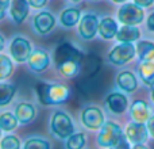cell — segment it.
I'll return each instance as SVG.
<instances>
[{
    "instance_id": "cell-20",
    "label": "cell",
    "mask_w": 154,
    "mask_h": 149,
    "mask_svg": "<svg viewBox=\"0 0 154 149\" xmlns=\"http://www.w3.org/2000/svg\"><path fill=\"white\" fill-rule=\"evenodd\" d=\"M141 80L149 87H154V61H142L138 67Z\"/></svg>"
},
{
    "instance_id": "cell-40",
    "label": "cell",
    "mask_w": 154,
    "mask_h": 149,
    "mask_svg": "<svg viewBox=\"0 0 154 149\" xmlns=\"http://www.w3.org/2000/svg\"><path fill=\"white\" fill-rule=\"evenodd\" d=\"M70 2H75V3H79V2H81V0H70Z\"/></svg>"
},
{
    "instance_id": "cell-10",
    "label": "cell",
    "mask_w": 154,
    "mask_h": 149,
    "mask_svg": "<svg viewBox=\"0 0 154 149\" xmlns=\"http://www.w3.org/2000/svg\"><path fill=\"white\" fill-rule=\"evenodd\" d=\"M149 129L145 123L133 122L126 128V137L133 144H143L147 140Z\"/></svg>"
},
{
    "instance_id": "cell-41",
    "label": "cell",
    "mask_w": 154,
    "mask_h": 149,
    "mask_svg": "<svg viewBox=\"0 0 154 149\" xmlns=\"http://www.w3.org/2000/svg\"><path fill=\"white\" fill-rule=\"evenodd\" d=\"M93 2H97V0H93Z\"/></svg>"
},
{
    "instance_id": "cell-29",
    "label": "cell",
    "mask_w": 154,
    "mask_h": 149,
    "mask_svg": "<svg viewBox=\"0 0 154 149\" xmlns=\"http://www.w3.org/2000/svg\"><path fill=\"white\" fill-rule=\"evenodd\" d=\"M20 148V141L18 137L12 136H5L3 137L2 142H0V149H19Z\"/></svg>"
},
{
    "instance_id": "cell-8",
    "label": "cell",
    "mask_w": 154,
    "mask_h": 149,
    "mask_svg": "<svg viewBox=\"0 0 154 149\" xmlns=\"http://www.w3.org/2000/svg\"><path fill=\"white\" fill-rule=\"evenodd\" d=\"M81 121H82V125H84L85 128L92 129V130L101 129L103 125L106 123L103 111L96 106L85 107L81 113Z\"/></svg>"
},
{
    "instance_id": "cell-33",
    "label": "cell",
    "mask_w": 154,
    "mask_h": 149,
    "mask_svg": "<svg viewBox=\"0 0 154 149\" xmlns=\"http://www.w3.org/2000/svg\"><path fill=\"white\" fill-rule=\"evenodd\" d=\"M154 0H134V3H135L137 5H139V7L145 8V7H150V5L153 4Z\"/></svg>"
},
{
    "instance_id": "cell-18",
    "label": "cell",
    "mask_w": 154,
    "mask_h": 149,
    "mask_svg": "<svg viewBox=\"0 0 154 149\" xmlns=\"http://www.w3.org/2000/svg\"><path fill=\"white\" fill-rule=\"evenodd\" d=\"M118 31V23L109 16H106L100 21L99 23V34L104 38V40H112V38L116 37Z\"/></svg>"
},
{
    "instance_id": "cell-23",
    "label": "cell",
    "mask_w": 154,
    "mask_h": 149,
    "mask_svg": "<svg viewBox=\"0 0 154 149\" xmlns=\"http://www.w3.org/2000/svg\"><path fill=\"white\" fill-rule=\"evenodd\" d=\"M137 54L142 61H154V43L150 41H139L137 43Z\"/></svg>"
},
{
    "instance_id": "cell-30",
    "label": "cell",
    "mask_w": 154,
    "mask_h": 149,
    "mask_svg": "<svg viewBox=\"0 0 154 149\" xmlns=\"http://www.w3.org/2000/svg\"><path fill=\"white\" fill-rule=\"evenodd\" d=\"M109 149H130V144L127 142V137H126V134L114 145V147H111Z\"/></svg>"
},
{
    "instance_id": "cell-13",
    "label": "cell",
    "mask_w": 154,
    "mask_h": 149,
    "mask_svg": "<svg viewBox=\"0 0 154 149\" xmlns=\"http://www.w3.org/2000/svg\"><path fill=\"white\" fill-rule=\"evenodd\" d=\"M49 64H50V57L45 50H41V49L32 50L31 56L29 59L30 69L34 71V72H43L49 68Z\"/></svg>"
},
{
    "instance_id": "cell-14",
    "label": "cell",
    "mask_w": 154,
    "mask_h": 149,
    "mask_svg": "<svg viewBox=\"0 0 154 149\" xmlns=\"http://www.w3.org/2000/svg\"><path fill=\"white\" fill-rule=\"evenodd\" d=\"M130 113L133 117L134 122H139V123H145L150 119V107L149 104L145 100H135L133 102L130 107Z\"/></svg>"
},
{
    "instance_id": "cell-26",
    "label": "cell",
    "mask_w": 154,
    "mask_h": 149,
    "mask_svg": "<svg viewBox=\"0 0 154 149\" xmlns=\"http://www.w3.org/2000/svg\"><path fill=\"white\" fill-rule=\"evenodd\" d=\"M87 142V137L84 133H73L66 140V149H82Z\"/></svg>"
},
{
    "instance_id": "cell-24",
    "label": "cell",
    "mask_w": 154,
    "mask_h": 149,
    "mask_svg": "<svg viewBox=\"0 0 154 149\" xmlns=\"http://www.w3.org/2000/svg\"><path fill=\"white\" fill-rule=\"evenodd\" d=\"M15 85L7 84V83H2L0 84V106L4 107L12 100L14 95H15Z\"/></svg>"
},
{
    "instance_id": "cell-4",
    "label": "cell",
    "mask_w": 154,
    "mask_h": 149,
    "mask_svg": "<svg viewBox=\"0 0 154 149\" xmlns=\"http://www.w3.org/2000/svg\"><path fill=\"white\" fill-rule=\"evenodd\" d=\"M125 136L119 125L115 122H106L97 134V144L103 148H111Z\"/></svg>"
},
{
    "instance_id": "cell-34",
    "label": "cell",
    "mask_w": 154,
    "mask_h": 149,
    "mask_svg": "<svg viewBox=\"0 0 154 149\" xmlns=\"http://www.w3.org/2000/svg\"><path fill=\"white\" fill-rule=\"evenodd\" d=\"M147 129H149V133H150V136L154 138V115H152L150 117V119L147 121Z\"/></svg>"
},
{
    "instance_id": "cell-17",
    "label": "cell",
    "mask_w": 154,
    "mask_h": 149,
    "mask_svg": "<svg viewBox=\"0 0 154 149\" xmlns=\"http://www.w3.org/2000/svg\"><path fill=\"white\" fill-rule=\"evenodd\" d=\"M116 84L119 85L120 90L126 91V92H134L138 88V80H137L135 74L128 71H123L118 74L116 77Z\"/></svg>"
},
{
    "instance_id": "cell-27",
    "label": "cell",
    "mask_w": 154,
    "mask_h": 149,
    "mask_svg": "<svg viewBox=\"0 0 154 149\" xmlns=\"http://www.w3.org/2000/svg\"><path fill=\"white\" fill-rule=\"evenodd\" d=\"M14 71V64L7 56L0 54V79H7Z\"/></svg>"
},
{
    "instance_id": "cell-16",
    "label": "cell",
    "mask_w": 154,
    "mask_h": 149,
    "mask_svg": "<svg viewBox=\"0 0 154 149\" xmlns=\"http://www.w3.org/2000/svg\"><path fill=\"white\" fill-rule=\"evenodd\" d=\"M37 110L30 103H19L15 109V117L22 125H27L35 118Z\"/></svg>"
},
{
    "instance_id": "cell-32",
    "label": "cell",
    "mask_w": 154,
    "mask_h": 149,
    "mask_svg": "<svg viewBox=\"0 0 154 149\" xmlns=\"http://www.w3.org/2000/svg\"><path fill=\"white\" fill-rule=\"evenodd\" d=\"M11 0H0V12H2V16H4L5 11H7L8 7H11Z\"/></svg>"
},
{
    "instance_id": "cell-37",
    "label": "cell",
    "mask_w": 154,
    "mask_h": 149,
    "mask_svg": "<svg viewBox=\"0 0 154 149\" xmlns=\"http://www.w3.org/2000/svg\"><path fill=\"white\" fill-rule=\"evenodd\" d=\"M3 46H4V38L0 37V49H3Z\"/></svg>"
},
{
    "instance_id": "cell-12",
    "label": "cell",
    "mask_w": 154,
    "mask_h": 149,
    "mask_svg": "<svg viewBox=\"0 0 154 149\" xmlns=\"http://www.w3.org/2000/svg\"><path fill=\"white\" fill-rule=\"evenodd\" d=\"M54 24H56V18L53 14L48 12V11H42V12L37 14L34 18V29L39 34H48L53 30Z\"/></svg>"
},
{
    "instance_id": "cell-25",
    "label": "cell",
    "mask_w": 154,
    "mask_h": 149,
    "mask_svg": "<svg viewBox=\"0 0 154 149\" xmlns=\"http://www.w3.org/2000/svg\"><path fill=\"white\" fill-rule=\"evenodd\" d=\"M19 121L16 119V117L11 113H3L0 115V128L3 132H11L18 126Z\"/></svg>"
},
{
    "instance_id": "cell-15",
    "label": "cell",
    "mask_w": 154,
    "mask_h": 149,
    "mask_svg": "<svg viewBox=\"0 0 154 149\" xmlns=\"http://www.w3.org/2000/svg\"><path fill=\"white\" fill-rule=\"evenodd\" d=\"M29 7L30 4L27 3V0H12L10 7V14L12 21L16 24L22 23L29 15Z\"/></svg>"
},
{
    "instance_id": "cell-35",
    "label": "cell",
    "mask_w": 154,
    "mask_h": 149,
    "mask_svg": "<svg viewBox=\"0 0 154 149\" xmlns=\"http://www.w3.org/2000/svg\"><path fill=\"white\" fill-rule=\"evenodd\" d=\"M147 29L150 31H154V12L147 18Z\"/></svg>"
},
{
    "instance_id": "cell-38",
    "label": "cell",
    "mask_w": 154,
    "mask_h": 149,
    "mask_svg": "<svg viewBox=\"0 0 154 149\" xmlns=\"http://www.w3.org/2000/svg\"><path fill=\"white\" fill-rule=\"evenodd\" d=\"M112 2H114V3H118V4H119V3H125V2H127V0H112Z\"/></svg>"
},
{
    "instance_id": "cell-6",
    "label": "cell",
    "mask_w": 154,
    "mask_h": 149,
    "mask_svg": "<svg viewBox=\"0 0 154 149\" xmlns=\"http://www.w3.org/2000/svg\"><path fill=\"white\" fill-rule=\"evenodd\" d=\"M137 53V48L133 43H127V42H120L119 45H116L108 54V60L109 62L115 65H123L126 62L131 61L135 57Z\"/></svg>"
},
{
    "instance_id": "cell-36",
    "label": "cell",
    "mask_w": 154,
    "mask_h": 149,
    "mask_svg": "<svg viewBox=\"0 0 154 149\" xmlns=\"http://www.w3.org/2000/svg\"><path fill=\"white\" fill-rule=\"evenodd\" d=\"M131 149H149V148H146L143 144H135Z\"/></svg>"
},
{
    "instance_id": "cell-28",
    "label": "cell",
    "mask_w": 154,
    "mask_h": 149,
    "mask_svg": "<svg viewBox=\"0 0 154 149\" xmlns=\"http://www.w3.org/2000/svg\"><path fill=\"white\" fill-rule=\"evenodd\" d=\"M23 149H50V144L42 138H29L23 145Z\"/></svg>"
},
{
    "instance_id": "cell-21",
    "label": "cell",
    "mask_w": 154,
    "mask_h": 149,
    "mask_svg": "<svg viewBox=\"0 0 154 149\" xmlns=\"http://www.w3.org/2000/svg\"><path fill=\"white\" fill-rule=\"evenodd\" d=\"M100 69V59L96 57L95 54H88V56H84V60H82L81 64V71L85 72V76L91 77L93 74H96Z\"/></svg>"
},
{
    "instance_id": "cell-11",
    "label": "cell",
    "mask_w": 154,
    "mask_h": 149,
    "mask_svg": "<svg viewBox=\"0 0 154 149\" xmlns=\"http://www.w3.org/2000/svg\"><path fill=\"white\" fill-rule=\"evenodd\" d=\"M106 104L109 111L114 114H123L127 110L128 100L127 96L123 95L122 92H111L106 98Z\"/></svg>"
},
{
    "instance_id": "cell-3",
    "label": "cell",
    "mask_w": 154,
    "mask_h": 149,
    "mask_svg": "<svg viewBox=\"0 0 154 149\" xmlns=\"http://www.w3.org/2000/svg\"><path fill=\"white\" fill-rule=\"evenodd\" d=\"M50 129L58 138H69L75 133V126L70 117L64 111H56L51 117Z\"/></svg>"
},
{
    "instance_id": "cell-31",
    "label": "cell",
    "mask_w": 154,
    "mask_h": 149,
    "mask_svg": "<svg viewBox=\"0 0 154 149\" xmlns=\"http://www.w3.org/2000/svg\"><path fill=\"white\" fill-rule=\"evenodd\" d=\"M27 3H29L30 7H32V8H42L43 5L48 3V0H27Z\"/></svg>"
},
{
    "instance_id": "cell-7",
    "label": "cell",
    "mask_w": 154,
    "mask_h": 149,
    "mask_svg": "<svg viewBox=\"0 0 154 149\" xmlns=\"http://www.w3.org/2000/svg\"><path fill=\"white\" fill-rule=\"evenodd\" d=\"M10 52L12 59L16 62H24V61H29L30 56L32 53V48L29 40H26L23 37H16L11 42Z\"/></svg>"
},
{
    "instance_id": "cell-19",
    "label": "cell",
    "mask_w": 154,
    "mask_h": 149,
    "mask_svg": "<svg viewBox=\"0 0 154 149\" xmlns=\"http://www.w3.org/2000/svg\"><path fill=\"white\" fill-rule=\"evenodd\" d=\"M141 37V31L138 27L135 26H123L122 29H119L116 34V40L119 42H127V43H133L134 41H138Z\"/></svg>"
},
{
    "instance_id": "cell-5",
    "label": "cell",
    "mask_w": 154,
    "mask_h": 149,
    "mask_svg": "<svg viewBox=\"0 0 154 149\" xmlns=\"http://www.w3.org/2000/svg\"><path fill=\"white\" fill-rule=\"evenodd\" d=\"M145 18V12L142 7L134 4H125L118 11V19L120 23L126 26H137Z\"/></svg>"
},
{
    "instance_id": "cell-39",
    "label": "cell",
    "mask_w": 154,
    "mask_h": 149,
    "mask_svg": "<svg viewBox=\"0 0 154 149\" xmlns=\"http://www.w3.org/2000/svg\"><path fill=\"white\" fill-rule=\"evenodd\" d=\"M152 98H153V100H154V87H153V90H152Z\"/></svg>"
},
{
    "instance_id": "cell-2",
    "label": "cell",
    "mask_w": 154,
    "mask_h": 149,
    "mask_svg": "<svg viewBox=\"0 0 154 149\" xmlns=\"http://www.w3.org/2000/svg\"><path fill=\"white\" fill-rule=\"evenodd\" d=\"M37 96L39 102L45 106L62 104L69 99L70 88L62 84H50V83H38Z\"/></svg>"
},
{
    "instance_id": "cell-9",
    "label": "cell",
    "mask_w": 154,
    "mask_h": 149,
    "mask_svg": "<svg viewBox=\"0 0 154 149\" xmlns=\"http://www.w3.org/2000/svg\"><path fill=\"white\" fill-rule=\"evenodd\" d=\"M99 23H100V21L93 14H87L82 16L79 23V33L81 38L92 40L99 31Z\"/></svg>"
},
{
    "instance_id": "cell-22",
    "label": "cell",
    "mask_w": 154,
    "mask_h": 149,
    "mask_svg": "<svg viewBox=\"0 0 154 149\" xmlns=\"http://www.w3.org/2000/svg\"><path fill=\"white\" fill-rule=\"evenodd\" d=\"M80 18H81V12H80V10H77V8H66V10L62 11L61 16H60L61 23L64 24L65 27L76 26V24L80 23V21H81Z\"/></svg>"
},
{
    "instance_id": "cell-1",
    "label": "cell",
    "mask_w": 154,
    "mask_h": 149,
    "mask_svg": "<svg viewBox=\"0 0 154 149\" xmlns=\"http://www.w3.org/2000/svg\"><path fill=\"white\" fill-rule=\"evenodd\" d=\"M82 52L69 42H62L54 50V64L58 72L65 77H75L81 71L84 60Z\"/></svg>"
}]
</instances>
